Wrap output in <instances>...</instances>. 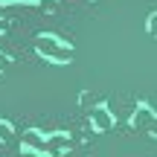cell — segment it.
Segmentation results:
<instances>
[{
    "label": "cell",
    "mask_w": 157,
    "mask_h": 157,
    "mask_svg": "<svg viewBox=\"0 0 157 157\" xmlns=\"http://www.w3.org/2000/svg\"><path fill=\"white\" fill-rule=\"evenodd\" d=\"M35 47H38L41 56L52 58V61H67V58H70V50H67V47H61V41L52 38V35H41Z\"/></svg>",
    "instance_id": "obj_1"
},
{
    "label": "cell",
    "mask_w": 157,
    "mask_h": 157,
    "mask_svg": "<svg viewBox=\"0 0 157 157\" xmlns=\"http://www.w3.org/2000/svg\"><path fill=\"white\" fill-rule=\"evenodd\" d=\"M70 148V137H64V134H47L44 137V151L47 154H52V157H58V154H64Z\"/></svg>",
    "instance_id": "obj_2"
},
{
    "label": "cell",
    "mask_w": 157,
    "mask_h": 157,
    "mask_svg": "<svg viewBox=\"0 0 157 157\" xmlns=\"http://www.w3.org/2000/svg\"><path fill=\"white\" fill-rule=\"evenodd\" d=\"M90 122L96 131H111L113 128V113L108 108H90Z\"/></svg>",
    "instance_id": "obj_3"
},
{
    "label": "cell",
    "mask_w": 157,
    "mask_h": 157,
    "mask_svg": "<svg viewBox=\"0 0 157 157\" xmlns=\"http://www.w3.org/2000/svg\"><path fill=\"white\" fill-rule=\"evenodd\" d=\"M23 146L29 148V151H44V137L38 134V131H23Z\"/></svg>",
    "instance_id": "obj_4"
},
{
    "label": "cell",
    "mask_w": 157,
    "mask_h": 157,
    "mask_svg": "<svg viewBox=\"0 0 157 157\" xmlns=\"http://www.w3.org/2000/svg\"><path fill=\"white\" fill-rule=\"evenodd\" d=\"M151 122H154V111L151 108H140V111L131 117V125H134V128H143V125H151Z\"/></svg>",
    "instance_id": "obj_5"
},
{
    "label": "cell",
    "mask_w": 157,
    "mask_h": 157,
    "mask_svg": "<svg viewBox=\"0 0 157 157\" xmlns=\"http://www.w3.org/2000/svg\"><path fill=\"white\" fill-rule=\"evenodd\" d=\"M9 134H12L9 122H0V140H9Z\"/></svg>",
    "instance_id": "obj_6"
},
{
    "label": "cell",
    "mask_w": 157,
    "mask_h": 157,
    "mask_svg": "<svg viewBox=\"0 0 157 157\" xmlns=\"http://www.w3.org/2000/svg\"><path fill=\"white\" fill-rule=\"evenodd\" d=\"M90 102L96 105V96L93 93H82V105H90Z\"/></svg>",
    "instance_id": "obj_7"
},
{
    "label": "cell",
    "mask_w": 157,
    "mask_h": 157,
    "mask_svg": "<svg viewBox=\"0 0 157 157\" xmlns=\"http://www.w3.org/2000/svg\"><path fill=\"white\" fill-rule=\"evenodd\" d=\"M21 157H38V151H23Z\"/></svg>",
    "instance_id": "obj_8"
},
{
    "label": "cell",
    "mask_w": 157,
    "mask_h": 157,
    "mask_svg": "<svg viewBox=\"0 0 157 157\" xmlns=\"http://www.w3.org/2000/svg\"><path fill=\"white\" fill-rule=\"evenodd\" d=\"M0 3H21V0H0Z\"/></svg>",
    "instance_id": "obj_9"
}]
</instances>
